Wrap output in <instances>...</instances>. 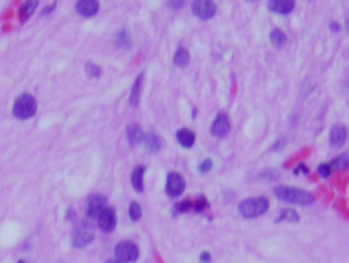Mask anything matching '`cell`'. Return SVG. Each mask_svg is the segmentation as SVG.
Returning <instances> with one entry per match:
<instances>
[{"label": "cell", "instance_id": "10", "mask_svg": "<svg viewBox=\"0 0 349 263\" xmlns=\"http://www.w3.org/2000/svg\"><path fill=\"white\" fill-rule=\"evenodd\" d=\"M98 220V226H100L104 232H112L116 228V212L114 208H106L100 213V216L97 217Z\"/></svg>", "mask_w": 349, "mask_h": 263}, {"label": "cell", "instance_id": "16", "mask_svg": "<svg viewBox=\"0 0 349 263\" xmlns=\"http://www.w3.org/2000/svg\"><path fill=\"white\" fill-rule=\"evenodd\" d=\"M142 88H144V74L138 75V78L134 82V86L131 89L130 94V105L131 106H138L142 96Z\"/></svg>", "mask_w": 349, "mask_h": 263}, {"label": "cell", "instance_id": "2", "mask_svg": "<svg viewBox=\"0 0 349 263\" xmlns=\"http://www.w3.org/2000/svg\"><path fill=\"white\" fill-rule=\"evenodd\" d=\"M269 199L264 196L248 198L243 200L239 206V213L244 218H256L269 210Z\"/></svg>", "mask_w": 349, "mask_h": 263}, {"label": "cell", "instance_id": "8", "mask_svg": "<svg viewBox=\"0 0 349 263\" xmlns=\"http://www.w3.org/2000/svg\"><path fill=\"white\" fill-rule=\"evenodd\" d=\"M105 208H106V198L104 195L93 194L86 200V214L90 218H97Z\"/></svg>", "mask_w": 349, "mask_h": 263}, {"label": "cell", "instance_id": "9", "mask_svg": "<svg viewBox=\"0 0 349 263\" xmlns=\"http://www.w3.org/2000/svg\"><path fill=\"white\" fill-rule=\"evenodd\" d=\"M230 116L224 112H221L216 116V119L213 120L212 123V127H210V132L216 138H222L225 135L230 132Z\"/></svg>", "mask_w": 349, "mask_h": 263}, {"label": "cell", "instance_id": "15", "mask_svg": "<svg viewBox=\"0 0 349 263\" xmlns=\"http://www.w3.org/2000/svg\"><path fill=\"white\" fill-rule=\"evenodd\" d=\"M176 139L183 148H192V144H195V132L190 128H182L176 132Z\"/></svg>", "mask_w": 349, "mask_h": 263}, {"label": "cell", "instance_id": "3", "mask_svg": "<svg viewBox=\"0 0 349 263\" xmlns=\"http://www.w3.org/2000/svg\"><path fill=\"white\" fill-rule=\"evenodd\" d=\"M36 112H37V101L33 96L28 94V93L18 96L12 106V114L15 118L20 120H28L33 118Z\"/></svg>", "mask_w": 349, "mask_h": 263}, {"label": "cell", "instance_id": "36", "mask_svg": "<svg viewBox=\"0 0 349 263\" xmlns=\"http://www.w3.org/2000/svg\"><path fill=\"white\" fill-rule=\"evenodd\" d=\"M330 28H332V29H333V30H336V32H338V30L341 29V28H340V25H338V24H337V22H333V24L330 25Z\"/></svg>", "mask_w": 349, "mask_h": 263}, {"label": "cell", "instance_id": "27", "mask_svg": "<svg viewBox=\"0 0 349 263\" xmlns=\"http://www.w3.org/2000/svg\"><path fill=\"white\" fill-rule=\"evenodd\" d=\"M209 206V204H208V199L204 198V195H200V198L196 199L195 202H192V208H194L195 212H198V213H200V212H204V208Z\"/></svg>", "mask_w": 349, "mask_h": 263}, {"label": "cell", "instance_id": "38", "mask_svg": "<svg viewBox=\"0 0 349 263\" xmlns=\"http://www.w3.org/2000/svg\"><path fill=\"white\" fill-rule=\"evenodd\" d=\"M18 263H26V262L24 260V259H20V260H18Z\"/></svg>", "mask_w": 349, "mask_h": 263}, {"label": "cell", "instance_id": "19", "mask_svg": "<svg viewBox=\"0 0 349 263\" xmlns=\"http://www.w3.org/2000/svg\"><path fill=\"white\" fill-rule=\"evenodd\" d=\"M174 63L176 67H179V68H183V67H186V66L190 63V52L188 50H186V48H179V50H176V54H174Z\"/></svg>", "mask_w": 349, "mask_h": 263}, {"label": "cell", "instance_id": "1", "mask_svg": "<svg viewBox=\"0 0 349 263\" xmlns=\"http://www.w3.org/2000/svg\"><path fill=\"white\" fill-rule=\"evenodd\" d=\"M274 194L277 198L284 202L300 204V206H306L314 202V195L311 192L298 188V187H292V186H278L276 187Z\"/></svg>", "mask_w": 349, "mask_h": 263}, {"label": "cell", "instance_id": "5", "mask_svg": "<svg viewBox=\"0 0 349 263\" xmlns=\"http://www.w3.org/2000/svg\"><path fill=\"white\" fill-rule=\"evenodd\" d=\"M115 255L120 263H134L140 258V248L134 242H122L116 246Z\"/></svg>", "mask_w": 349, "mask_h": 263}, {"label": "cell", "instance_id": "21", "mask_svg": "<svg viewBox=\"0 0 349 263\" xmlns=\"http://www.w3.org/2000/svg\"><path fill=\"white\" fill-rule=\"evenodd\" d=\"M37 6H38V2H25L24 4L20 6V20H29L30 16H32V14H33L36 8H37Z\"/></svg>", "mask_w": 349, "mask_h": 263}, {"label": "cell", "instance_id": "4", "mask_svg": "<svg viewBox=\"0 0 349 263\" xmlns=\"http://www.w3.org/2000/svg\"><path fill=\"white\" fill-rule=\"evenodd\" d=\"M94 228L88 221L80 224L75 230L72 232V246L76 248H84L88 244H90L94 238Z\"/></svg>", "mask_w": 349, "mask_h": 263}, {"label": "cell", "instance_id": "6", "mask_svg": "<svg viewBox=\"0 0 349 263\" xmlns=\"http://www.w3.org/2000/svg\"><path fill=\"white\" fill-rule=\"evenodd\" d=\"M165 190H166V194L172 196V198L180 196L186 190V182L183 179V176L179 172H170V174H168Z\"/></svg>", "mask_w": 349, "mask_h": 263}, {"label": "cell", "instance_id": "20", "mask_svg": "<svg viewBox=\"0 0 349 263\" xmlns=\"http://www.w3.org/2000/svg\"><path fill=\"white\" fill-rule=\"evenodd\" d=\"M116 45L119 48H123V50H127L131 46V36L128 33V30L123 29L120 30L119 33L116 34V40H115Z\"/></svg>", "mask_w": 349, "mask_h": 263}, {"label": "cell", "instance_id": "7", "mask_svg": "<svg viewBox=\"0 0 349 263\" xmlns=\"http://www.w3.org/2000/svg\"><path fill=\"white\" fill-rule=\"evenodd\" d=\"M192 12L200 20H210L217 12V6L212 0H196L191 6Z\"/></svg>", "mask_w": 349, "mask_h": 263}, {"label": "cell", "instance_id": "31", "mask_svg": "<svg viewBox=\"0 0 349 263\" xmlns=\"http://www.w3.org/2000/svg\"><path fill=\"white\" fill-rule=\"evenodd\" d=\"M299 172H303V174H308V168H307V165L306 164L298 165V166H296V169H294V174H298Z\"/></svg>", "mask_w": 349, "mask_h": 263}, {"label": "cell", "instance_id": "22", "mask_svg": "<svg viewBox=\"0 0 349 263\" xmlns=\"http://www.w3.org/2000/svg\"><path fill=\"white\" fill-rule=\"evenodd\" d=\"M300 216L292 208H285L281 212L280 217L277 218L276 222H281V221H286V222H299Z\"/></svg>", "mask_w": 349, "mask_h": 263}, {"label": "cell", "instance_id": "17", "mask_svg": "<svg viewBox=\"0 0 349 263\" xmlns=\"http://www.w3.org/2000/svg\"><path fill=\"white\" fill-rule=\"evenodd\" d=\"M144 138H145V134H144V130H142L140 126H128V128H127V139H128V142L131 144H134V146L140 144L144 140Z\"/></svg>", "mask_w": 349, "mask_h": 263}, {"label": "cell", "instance_id": "34", "mask_svg": "<svg viewBox=\"0 0 349 263\" xmlns=\"http://www.w3.org/2000/svg\"><path fill=\"white\" fill-rule=\"evenodd\" d=\"M183 3H184V2H166V4L170 6V7H172V8H179V7L183 6Z\"/></svg>", "mask_w": 349, "mask_h": 263}, {"label": "cell", "instance_id": "33", "mask_svg": "<svg viewBox=\"0 0 349 263\" xmlns=\"http://www.w3.org/2000/svg\"><path fill=\"white\" fill-rule=\"evenodd\" d=\"M285 146V140L284 139H281V140H278V142H276L274 144H273V148H272V150H278V149H282Z\"/></svg>", "mask_w": 349, "mask_h": 263}, {"label": "cell", "instance_id": "26", "mask_svg": "<svg viewBox=\"0 0 349 263\" xmlns=\"http://www.w3.org/2000/svg\"><path fill=\"white\" fill-rule=\"evenodd\" d=\"M86 74L89 75L90 78H98L101 75V67L94 63H88L86 64Z\"/></svg>", "mask_w": 349, "mask_h": 263}, {"label": "cell", "instance_id": "37", "mask_svg": "<svg viewBox=\"0 0 349 263\" xmlns=\"http://www.w3.org/2000/svg\"><path fill=\"white\" fill-rule=\"evenodd\" d=\"M106 263H120V262H119V260H108V262H106Z\"/></svg>", "mask_w": 349, "mask_h": 263}, {"label": "cell", "instance_id": "29", "mask_svg": "<svg viewBox=\"0 0 349 263\" xmlns=\"http://www.w3.org/2000/svg\"><path fill=\"white\" fill-rule=\"evenodd\" d=\"M212 168H213V161L210 158L204 160V162L198 166V170H200V174H206V172H209V170H212Z\"/></svg>", "mask_w": 349, "mask_h": 263}, {"label": "cell", "instance_id": "23", "mask_svg": "<svg viewBox=\"0 0 349 263\" xmlns=\"http://www.w3.org/2000/svg\"><path fill=\"white\" fill-rule=\"evenodd\" d=\"M270 42L276 46H281L286 42V34L281 29H274L270 33Z\"/></svg>", "mask_w": 349, "mask_h": 263}, {"label": "cell", "instance_id": "11", "mask_svg": "<svg viewBox=\"0 0 349 263\" xmlns=\"http://www.w3.org/2000/svg\"><path fill=\"white\" fill-rule=\"evenodd\" d=\"M75 10L82 16H93L100 10V3L97 0H80L76 2Z\"/></svg>", "mask_w": 349, "mask_h": 263}, {"label": "cell", "instance_id": "14", "mask_svg": "<svg viewBox=\"0 0 349 263\" xmlns=\"http://www.w3.org/2000/svg\"><path fill=\"white\" fill-rule=\"evenodd\" d=\"M144 176H145V166H144V165L135 166L132 174H131V184H132L135 191H138V192H142V191H144V187H145Z\"/></svg>", "mask_w": 349, "mask_h": 263}, {"label": "cell", "instance_id": "25", "mask_svg": "<svg viewBox=\"0 0 349 263\" xmlns=\"http://www.w3.org/2000/svg\"><path fill=\"white\" fill-rule=\"evenodd\" d=\"M128 214H130V218L132 221H140V217H142V208L138 202H132L130 204V210H128Z\"/></svg>", "mask_w": 349, "mask_h": 263}, {"label": "cell", "instance_id": "28", "mask_svg": "<svg viewBox=\"0 0 349 263\" xmlns=\"http://www.w3.org/2000/svg\"><path fill=\"white\" fill-rule=\"evenodd\" d=\"M191 208H192V202L190 199H184V200H182V202L176 204L174 208L176 210V213H184V212L190 210Z\"/></svg>", "mask_w": 349, "mask_h": 263}, {"label": "cell", "instance_id": "24", "mask_svg": "<svg viewBox=\"0 0 349 263\" xmlns=\"http://www.w3.org/2000/svg\"><path fill=\"white\" fill-rule=\"evenodd\" d=\"M329 165H330V168L338 169V170H344V169L348 168V156H346V153L341 154V156H338L337 158L333 160Z\"/></svg>", "mask_w": 349, "mask_h": 263}, {"label": "cell", "instance_id": "35", "mask_svg": "<svg viewBox=\"0 0 349 263\" xmlns=\"http://www.w3.org/2000/svg\"><path fill=\"white\" fill-rule=\"evenodd\" d=\"M55 7H56V2H54L52 4L48 6V7H45L44 10H42V15H48V14H50V11H52V10H54V8H55Z\"/></svg>", "mask_w": 349, "mask_h": 263}, {"label": "cell", "instance_id": "18", "mask_svg": "<svg viewBox=\"0 0 349 263\" xmlns=\"http://www.w3.org/2000/svg\"><path fill=\"white\" fill-rule=\"evenodd\" d=\"M144 140H145L146 149L149 150L150 153H157V152H160L161 146H162V140H161L160 136L156 134V132L148 134L145 138H144Z\"/></svg>", "mask_w": 349, "mask_h": 263}, {"label": "cell", "instance_id": "30", "mask_svg": "<svg viewBox=\"0 0 349 263\" xmlns=\"http://www.w3.org/2000/svg\"><path fill=\"white\" fill-rule=\"evenodd\" d=\"M318 172H320V174L322 178L328 179L330 176V174H332V168H330L329 164H320V166H318Z\"/></svg>", "mask_w": 349, "mask_h": 263}, {"label": "cell", "instance_id": "12", "mask_svg": "<svg viewBox=\"0 0 349 263\" xmlns=\"http://www.w3.org/2000/svg\"><path fill=\"white\" fill-rule=\"evenodd\" d=\"M268 7L274 14L286 15L294 8V0H272L268 3Z\"/></svg>", "mask_w": 349, "mask_h": 263}, {"label": "cell", "instance_id": "13", "mask_svg": "<svg viewBox=\"0 0 349 263\" xmlns=\"http://www.w3.org/2000/svg\"><path fill=\"white\" fill-rule=\"evenodd\" d=\"M346 140V127L344 124H336L330 131V144L333 148H341Z\"/></svg>", "mask_w": 349, "mask_h": 263}, {"label": "cell", "instance_id": "32", "mask_svg": "<svg viewBox=\"0 0 349 263\" xmlns=\"http://www.w3.org/2000/svg\"><path fill=\"white\" fill-rule=\"evenodd\" d=\"M212 260V255L209 252H202L200 254V262L202 263H209Z\"/></svg>", "mask_w": 349, "mask_h": 263}]
</instances>
